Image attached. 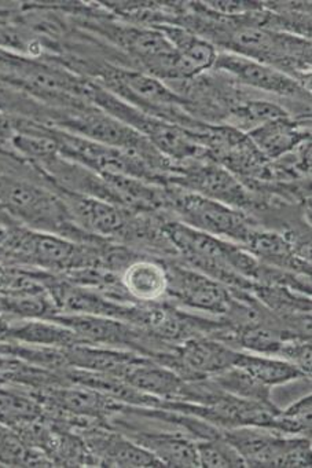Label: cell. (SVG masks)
<instances>
[{
  "label": "cell",
  "instance_id": "cell-8",
  "mask_svg": "<svg viewBox=\"0 0 312 468\" xmlns=\"http://www.w3.org/2000/svg\"><path fill=\"white\" fill-rule=\"evenodd\" d=\"M232 53L276 68L307 67L311 48L307 40L293 35L278 34L260 26H241L230 34Z\"/></svg>",
  "mask_w": 312,
  "mask_h": 468
},
{
  "label": "cell",
  "instance_id": "cell-7",
  "mask_svg": "<svg viewBox=\"0 0 312 468\" xmlns=\"http://www.w3.org/2000/svg\"><path fill=\"white\" fill-rule=\"evenodd\" d=\"M240 350L208 336H195L151 360L173 369L184 380L210 379L234 367Z\"/></svg>",
  "mask_w": 312,
  "mask_h": 468
},
{
  "label": "cell",
  "instance_id": "cell-2",
  "mask_svg": "<svg viewBox=\"0 0 312 468\" xmlns=\"http://www.w3.org/2000/svg\"><path fill=\"white\" fill-rule=\"evenodd\" d=\"M97 76L95 83L151 116L173 124L178 122V126L194 129L195 133L205 127L184 116L181 111L184 101L154 76L142 70L113 67L100 68Z\"/></svg>",
  "mask_w": 312,
  "mask_h": 468
},
{
  "label": "cell",
  "instance_id": "cell-31",
  "mask_svg": "<svg viewBox=\"0 0 312 468\" xmlns=\"http://www.w3.org/2000/svg\"><path fill=\"white\" fill-rule=\"evenodd\" d=\"M2 347H4V343H0V350H2Z\"/></svg>",
  "mask_w": 312,
  "mask_h": 468
},
{
  "label": "cell",
  "instance_id": "cell-4",
  "mask_svg": "<svg viewBox=\"0 0 312 468\" xmlns=\"http://www.w3.org/2000/svg\"><path fill=\"white\" fill-rule=\"evenodd\" d=\"M246 467H311V441L285 435L270 427L243 426L224 430Z\"/></svg>",
  "mask_w": 312,
  "mask_h": 468
},
{
  "label": "cell",
  "instance_id": "cell-13",
  "mask_svg": "<svg viewBox=\"0 0 312 468\" xmlns=\"http://www.w3.org/2000/svg\"><path fill=\"white\" fill-rule=\"evenodd\" d=\"M120 379L160 401H181L186 388V380L173 369L140 355L127 367Z\"/></svg>",
  "mask_w": 312,
  "mask_h": 468
},
{
  "label": "cell",
  "instance_id": "cell-17",
  "mask_svg": "<svg viewBox=\"0 0 312 468\" xmlns=\"http://www.w3.org/2000/svg\"><path fill=\"white\" fill-rule=\"evenodd\" d=\"M10 343L36 346V347L67 348L80 345L81 342L72 329L57 321L16 318L10 331Z\"/></svg>",
  "mask_w": 312,
  "mask_h": 468
},
{
  "label": "cell",
  "instance_id": "cell-3",
  "mask_svg": "<svg viewBox=\"0 0 312 468\" xmlns=\"http://www.w3.org/2000/svg\"><path fill=\"white\" fill-rule=\"evenodd\" d=\"M164 198L165 207L175 212L179 222L222 240L229 239L240 247L248 241L257 228L241 209L232 208L175 185H165Z\"/></svg>",
  "mask_w": 312,
  "mask_h": 468
},
{
  "label": "cell",
  "instance_id": "cell-24",
  "mask_svg": "<svg viewBox=\"0 0 312 468\" xmlns=\"http://www.w3.org/2000/svg\"><path fill=\"white\" fill-rule=\"evenodd\" d=\"M232 114L235 123L249 132L268 123V122L289 116L281 106L268 102V101H248V102L238 105Z\"/></svg>",
  "mask_w": 312,
  "mask_h": 468
},
{
  "label": "cell",
  "instance_id": "cell-10",
  "mask_svg": "<svg viewBox=\"0 0 312 468\" xmlns=\"http://www.w3.org/2000/svg\"><path fill=\"white\" fill-rule=\"evenodd\" d=\"M109 424L131 438L138 445L151 452L164 467H200L197 441L192 440L183 430L176 427L154 430L151 427L132 424L120 413L113 416Z\"/></svg>",
  "mask_w": 312,
  "mask_h": 468
},
{
  "label": "cell",
  "instance_id": "cell-20",
  "mask_svg": "<svg viewBox=\"0 0 312 468\" xmlns=\"http://www.w3.org/2000/svg\"><path fill=\"white\" fill-rule=\"evenodd\" d=\"M0 465L4 467H51L40 452L26 445L12 427L0 423Z\"/></svg>",
  "mask_w": 312,
  "mask_h": 468
},
{
  "label": "cell",
  "instance_id": "cell-25",
  "mask_svg": "<svg viewBox=\"0 0 312 468\" xmlns=\"http://www.w3.org/2000/svg\"><path fill=\"white\" fill-rule=\"evenodd\" d=\"M203 6L222 16H245L259 9V5L251 2H203Z\"/></svg>",
  "mask_w": 312,
  "mask_h": 468
},
{
  "label": "cell",
  "instance_id": "cell-19",
  "mask_svg": "<svg viewBox=\"0 0 312 468\" xmlns=\"http://www.w3.org/2000/svg\"><path fill=\"white\" fill-rule=\"evenodd\" d=\"M234 367L243 369L255 380L268 388L307 378L297 367L282 360V358L254 355V353H246V351H240Z\"/></svg>",
  "mask_w": 312,
  "mask_h": 468
},
{
  "label": "cell",
  "instance_id": "cell-18",
  "mask_svg": "<svg viewBox=\"0 0 312 468\" xmlns=\"http://www.w3.org/2000/svg\"><path fill=\"white\" fill-rule=\"evenodd\" d=\"M159 29L175 48L178 56L183 59L184 64L192 70L194 75L210 69L215 64L218 51L213 43L176 26H157Z\"/></svg>",
  "mask_w": 312,
  "mask_h": 468
},
{
  "label": "cell",
  "instance_id": "cell-26",
  "mask_svg": "<svg viewBox=\"0 0 312 468\" xmlns=\"http://www.w3.org/2000/svg\"><path fill=\"white\" fill-rule=\"evenodd\" d=\"M15 117L0 111V146L12 149L13 138L16 137Z\"/></svg>",
  "mask_w": 312,
  "mask_h": 468
},
{
  "label": "cell",
  "instance_id": "cell-23",
  "mask_svg": "<svg viewBox=\"0 0 312 468\" xmlns=\"http://www.w3.org/2000/svg\"><path fill=\"white\" fill-rule=\"evenodd\" d=\"M271 429L285 435L309 438L311 432V396L303 397L286 410H278L274 416Z\"/></svg>",
  "mask_w": 312,
  "mask_h": 468
},
{
  "label": "cell",
  "instance_id": "cell-5",
  "mask_svg": "<svg viewBox=\"0 0 312 468\" xmlns=\"http://www.w3.org/2000/svg\"><path fill=\"white\" fill-rule=\"evenodd\" d=\"M57 190L73 222L84 233L102 240L132 244L143 212L132 211L99 198Z\"/></svg>",
  "mask_w": 312,
  "mask_h": 468
},
{
  "label": "cell",
  "instance_id": "cell-12",
  "mask_svg": "<svg viewBox=\"0 0 312 468\" xmlns=\"http://www.w3.org/2000/svg\"><path fill=\"white\" fill-rule=\"evenodd\" d=\"M213 68L230 73L246 86L271 92V94L292 97V95H298L303 92L298 81L290 78L286 73L281 72L278 68H273L270 65L263 64V62L246 58V57L240 56V54H218Z\"/></svg>",
  "mask_w": 312,
  "mask_h": 468
},
{
  "label": "cell",
  "instance_id": "cell-11",
  "mask_svg": "<svg viewBox=\"0 0 312 468\" xmlns=\"http://www.w3.org/2000/svg\"><path fill=\"white\" fill-rule=\"evenodd\" d=\"M86 443L97 467H164L151 452L110 424L75 430Z\"/></svg>",
  "mask_w": 312,
  "mask_h": 468
},
{
  "label": "cell",
  "instance_id": "cell-29",
  "mask_svg": "<svg viewBox=\"0 0 312 468\" xmlns=\"http://www.w3.org/2000/svg\"><path fill=\"white\" fill-rule=\"evenodd\" d=\"M7 236V229L4 228V226H0V247L4 244L5 239Z\"/></svg>",
  "mask_w": 312,
  "mask_h": 468
},
{
  "label": "cell",
  "instance_id": "cell-22",
  "mask_svg": "<svg viewBox=\"0 0 312 468\" xmlns=\"http://www.w3.org/2000/svg\"><path fill=\"white\" fill-rule=\"evenodd\" d=\"M197 454L200 467H246L237 449L224 437V434L211 440L197 441Z\"/></svg>",
  "mask_w": 312,
  "mask_h": 468
},
{
  "label": "cell",
  "instance_id": "cell-14",
  "mask_svg": "<svg viewBox=\"0 0 312 468\" xmlns=\"http://www.w3.org/2000/svg\"><path fill=\"white\" fill-rule=\"evenodd\" d=\"M119 282L130 301L156 304L168 295L167 268L154 258L134 255L121 269Z\"/></svg>",
  "mask_w": 312,
  "mask_h": 468
},
{
  "label": "cell",
  "instance_id": "cell-21",
  "mask_svg": "<svg viewBox=\"0 0 312 468\" xmlns=\"http://www.w3.org/2000/svg\"><path fill=\"white\" fill-rule=\"evenodd\" d=\"M210 380L215 383L221 390L226 391L232 396L263 402V404H273L271 388H265V385L257 382L251 375L237 367H232V368L210 378Z\"/></svg>",
  "mask_w": 312,
  "mask_h": 468
},
{
  "label": "cell",
  "instance_id": "cell-28",
  "mask_svg": "<svg viewBox=\"0 0 312 468\" xmlns=\"http://www.w3.org/2000/svg\"><path fill=\"white\" fill-rule=\"evenodd\" d=\"M18 223L10 217L9 212L4 208V207L0 206V226H4V228L10 229L13 226H17Z\"/></svg>",
  "mask_w": 312,
  "mask_h": 468
},
{
  "label": "cell",
  "instance_id": "cell-1",
  "mask_svg": "<svg viewBox=\"0 0 312 468\" xmlns=\"http://www.w3.org/2000/svg\"><path fill=\"white\" fill-rule=\"evenodd\" d=\"M110 241L76 243L58 234L32 230L26 226L7 229L0 247V263L65 276L84 269H103L105 250Z\"/></svg>",
  "mask_w": 312,
  "mask_h": 468
},
{
  "label": "cell",
  "instance_id": "cell-6",
  "mask_svg": "<svg viewBox=\"0 0 312 468\" xmlns=\"http://www.w3.org/2000/svg\"><path fill=\"white\" fill-rule=\"evenodd\" d=\"M172 171L173 176L168 178V184L241 211L254 204L248 190L235 178L234 174L211 157L205 159L200 156L187 160L186 165L171 170V173Z\"/></svg>",
  "mask_w": 312,
  "mask_h": 468
},
{
  "label": "cell",
  "instance_id": "cell-15",
  "mask_svg": "<svg viewBox=\"0 0 312 468\" xmlns=\"http://www.w3.org/2000/svg\"><path fill=\"white\" fill-rule=\"evenodd\" d=\"M243 249L263 265L285 271L309 274V263L296 254L292 244L274 231L255 229Z\"/></svg>",
  "mask_w": 312,
  "mask_h": 468
},
{
  "label": "cell",
  "instance_id": "cell-16",
  "mask_svg": "<svg viewBox=\"0 0 312 468\" xmlns=\"http://www.w3.org/2000/svg\"><path fill=\"white\" fill-rule=\"evenodd\" d=\"M248 135L267 160L284 157L309 138L308 130L293 122L289 116L268 122L249 132Z\"/></svg>",
  "mask_w": 312,
  "mask_h": 468
},
{
  "label": "cell",
  "instance_id": "cell-9",
  "mask_svg": "<svg viewBox=\"0 0 312 468\" xmlns=\"http://www.w3.org/2000/svg\"><path fill=\"white\" fill-rule=\"evenodd\" d=\"M168 298L194 312L224 317L232 309V288L186 266L165 263Z\"/></svg>",
  "mask_w": 312,
  "mask_h": 468
},
{
  "label": "cell",
  "instance_id": "cell-30",
  "mask_svg": "<svg viewBox=\"0 0 312 468\" xmlns=\"http://www.w3.org/2000/svg\"><path fill=\"white\" fill-rule=\"evenodd\" d=\"M7 151H12V149L2 148V146H0V154H5V152Z\"/></svg>",
  "mask_w": 312,
  "mask_h": 468
},
{
  "label": "cell",
  "instance_id": "cell-27",
  "mask_svg": "<svg viewBox=\"0 0 312 468\" xmlns=\"http://www.w3.org/2000/svg\"><path fill=\"white\" fill-rule=\"evenodd\" d=\"M15 320V317L0 313V343H10V331Z\"/></svg>",
  "mask_w": 312,
  "mask_h": 468
}]
</instances>
